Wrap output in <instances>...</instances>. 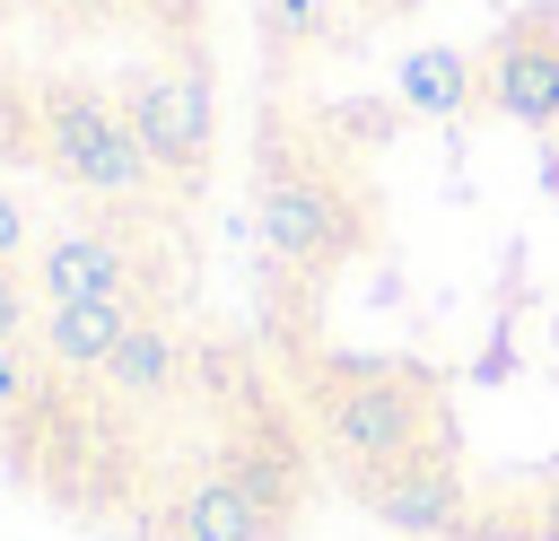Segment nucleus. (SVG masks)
<instances>
[{"label":"nucleus","instance_id":"obj_1","mask_svg":"<svg viewBox=\"0 0 559 541\" xmlns=\"http://www.w3.org/2000/svg\"><path fill=\"white\" fill-rule=\"evenodd\" d=\"M218 131L210 0H0V480L87 541L122 524V366L227 323Z\"/></svg>","mask_w":559,"mask_h":541},{"label":"nucleus","instance_id":"obj_2","mask_svg":"<svg viewBox=\"0 0 559 541\" xmlns=\"http://www.w3.org/2000/svg\"><path fill=\"white\" fill-rule=\"evenodd\" d=\"M489 96L524 131H559V17H524L489 44Z\"/></svg>","mask_w":559,"mask_h":541},{"label":"nucleus","instance_id":"obj_3","mask_svg":"<svg viewBox=\"0 0 559 541\" xmlns=\"http://www.w3.org/2000/svg\"><path fill=\"white\" fill-rule=\"evenodd\" d=\"M542 183H550V201H559V140H550V157H542Z\"/></svg>","mask_w":559,"mask_h":541}]
</instances>
